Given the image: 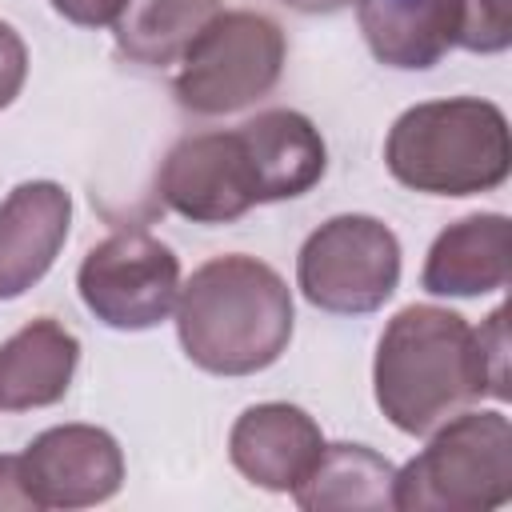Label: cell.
I'll return each instance as SVG.
<instances>
[{
  "label": "cell",
  "mask_w": 512,
  "mask_h": 512,
  "mask_svg": "<svg viewBox=\"0 0 512 512\" xmlns=\"http://www.w3.org/2000/svg\"><path fill=\"white\" fill-rule=\"evenodd\" d=\"M372 392L388 424L408 436H428L480 396L508 400L484 364L476 328L440 304H408L384 324Z\"/></svg>",
  "instance_id": "obj_1"
},
{
  "label": "cell",
  "mask_w": 512,
  "mask_h": 512,
  "mask_svg": "<svg viewBox=\"0 0 512 512\" xmlns=\"http://www.w3.org/2000/svg\"><path fill=\"white\" fill-rule=\"evenodd\" d=\"M292 288L244 252L212 256L176 296V336L184 356L212 376H252L272 368L292 340Z\"/></svg>",
  "instance_id": "obj_2"
},
{
  "label": "cell",
  "mask_w": 512,
  "mask_h": 512,
  "mask_svg": "<svg viewBox=\"0 0 512 512\" xmlns=\"http://www.w3.org/2000/svg\"><path fill=\"white\" fill-rule=\"evenodd\" d=\"M396 184L424 196H480L508 180V116L480 96H448L404 108L384 140Z\"/></svg>",
  "instance_id": "obj_3"
},
{
  "label": "cell",
  "mask_w": 512,
  "mask_h": 512,
  "mask_svg": "<svg viewBox=\"0 0 512 512\" xmlns=\"http://www.w3.org/2000/svg\"><path fill=\"white\" fill-rule=\"evenodd\" d=\"M512 500V424L496 408L456 412L396 468L400 512H488Z\"/></svg>",
  "instance_id": "obj_4"
},
{
  "label": "cell",
  "mask_w": 512,
  "mask_h": 512,
  "mask_svg": "<svg viewBox=\"0 0 512 512\" xmlns=\"http://www.w3.org/2000/svg\"><path fill=\"white\" fill-rule=\"evenodd\" d=\"M284 60L288 40L272 16L248 8L216 12L184 48L172 92L196 116H228L268 96L280 84Z\"/></svg>",
  "instance_id": "obj_5"
},
{
  "label": "cell",
  "mask_w": 512,
  "mask_h": 512,
  "mask_svg": "<svg viewBox=\"0 0 512 512\" xmlns=\"http://www.w3.org/2000/svg\"><path fill=\"white\" fill-rule=\"evenodd\" d=\"M400 284L396 232L364 212L324 220L296 256V288L332 316H368L392 300Z\"/></svg>",
  "instance_id": "obj_6"
},
{
  "label": "cell",
  "mask_w": 512,
  "mask_h": 512,
  "mask_svg": "<svg viewBox=\"0 0 512 512\" xmlns=\"http://www.w3.org/2000/svg\"><path fill=\"white\" fill-rule=\"evenodd\" d=\"M76 288L100 324L116 332H144L176 312L180 260L152 232L124 228L88 248L76 272Z\"/></svg>",
  "instance_id": "obj_7"
},
{
  "label": "cell",
  "mask_w": 512,
  "mask_h": 512,
  "mask_svg": "<svg viewBox=\"0 0 512 512\" xmlns=\"http://www.w3.org/2000/svg\"><path fill=\"white\" fill-rule=\"evenodd\" d=\"M156 192L192 224H232L260 204L256 168L236 128L176 140L156 172Z\"/></svg>",
  "instance_id": "obj_8"
},
{
  "label": "cell",
  "mask_w": 512,
  "mask_h": 512,
  "mask_svg": "<svg viewBox=\"0 0 512 512\" xmlns=\"http://www.w3.org/2000/svg\"><path fill=\"white\" fill-rule=\"evenodd\" d=\"M20 468L36 508H92L124 484V452L116 436L96 424L44 428L20 452Z\"/></svg>",
  "instance_id": "obj_9"
},
{
  "label": "cell",
  "mask_w": 512,
  "mask_h": 512,
  "mask_svg": "<svg viewBox=\"0 0 512 512\" xmlns=\"http://www.w3.org/2000/svg\"><path fill=\"white\" fill-rule=\"evenodd\" d=\"M72 224V196L56 180L16 184L0 200V300L24 296L56 264Z\"/></svg>",
  "instance_id": "obj_10"
},
{
  "label": "cell",
  "mask_w": 512,
  "mask_h": 512,
  "mask_svg": "<svg viewBox=\"0 0 512 512\" xmlns=\"http://www.w3.org/2000/svg\"><path fill=\"white\" fill-rule=\"evenodd\" d=\"M324 448L320 424L284 400L252 404L228 432V456L244 480L268 492H292Z\"/></svg>",
  "instance_id": "obj_11"
},
{
  "label": "cell",
  "mask_w": 512,
  "mask_h": 512,
  "mask_svg": "<svg viewBox=\"0 0 512 512\" xmlns=\"http://www.w3.org/2000/svg\"><path fill=\"white\" fill-rule=\"evenodd\" d=\"M508 276H512L508 216L472 212L448 224L432 240L420 272V288L432 296H484V292H500Z\"/></svg>",
  "instance_id": "obj_12"
},
{
  "label": "cell",
  "mask_w": 512,
  "mask_h": 512,
  "mask_svg": "<svg viewBox=\"0 0 512 512\" xmlns=\"http://www.w3.org/2000/svg\"><path fill=\"white\" fill-rule=\"evenodd\" d=\"M236 132L252 156L260 204L292 200L320 184V176L328 168V148H324L320 128L304 112L268 108V112H256L252 120H244Z\"/></svg>",
  "instance_id": "obj_13"
},
{
  "label": "cell",
  "mask_w": 512,
  "mask_h": 512,
  "mask_svg": "<svg viewBox=\"0 0 512 512\" xmlns=\"http://www.w3.org/2000/svg\"><path fill=\"white\" fill-rule=\"evenodd\" d=\"M372 56L400 72H424L456 48V0H356Z\"/></svg>",
  "instance_id": "obj_14"
},
{
  "label": "cell",
  "mask_w": 512,
  "mask_h": 512,
  "mask_svg": "<svg viewBox=\"0 0 512 512\" xmlns=\"http://www.w3.org/2000/svg\"><path fill=\"white\" fill-rule=\"evenodd\" d=\"M80 364V340L52 316H36L0 344V408L28 412L64 400Z\"/></svg>",
  "instance_id": "obj_15"
},
{
  "label": "cell",
  "mask_w": 512,
  "mask_h": 512,
  "mask_svg": "<svg viewBox=\"0 0 512 512\" xmlns=\"http://www.w3.org/2000/svg\"><path fill=\"white\" fill-rule=\"evenodd\" d=\"M396 468L368 444H324L308 476L292 488V500L304 512L328 508H364L384 512L392 508Z\"/></svg>",
  "instance_id": "obj_16"
},
{
  "label": "cell",
  "mask_w": 512,
  "mask_h": 512,
  "mask_svg": "<svg viewBox=\"0 0 512 512\" xmlns=\"http://www.w3.org/2000/svg\"><path fill=\"white\" fill-rule=\"evenodd\" d=\"M216 12L220 0H128L112 20V36L128 60L164 68L184 56Z\"/></svg>",
  "instance_id": "obj_17"
},
{
  "label": "cell",
  "mask_w": 512,
  "mask_h": 512,
  "mask_svg": "<svg viewBox=\"0 0 512 512\" xmlns=\"http://www.w3.org/2000/svg\"><path fill=\"white\" fill-rule=\"evenodd\" d=\"M460 28L456 48L496 56L512 44V0H456Z\"/></svg>",
  "instance_id": "obj_18"
},
{
  "label": "cell",
  "mask_w": 512,
  "mask_h": 512,
  "mask_svg": "<svg viewBox=\"0 0 512 512\" xmlns=\"http://www.w3.org/2000/svg\"><path fill=\"white\" fill-rule=\"evenodd\" d=\"M28 80V48L12 24L0 20V108H8Z\"/></svg>",
  "instance_id": "obj_19"
},
{
  "label": "cell",
  "mask_w": 512,
  "mask_h": 512,
  "mask_svg": "<svg viewBox=\"0 0 512 512\" xmlns=\"http://www.w3.org/2000/svg\"><path fill=\"white\" fill-rule=\"evenodd\" d=\"M128 0H52V8L80 28H112V20L120 16Z\"/></svg>",
  "instance_id": "obj_20"
},
{
  "label": "cell",
  "mask_w": 512,
  "mask_h": 512,
  "mask_svg": "<svg viewBox=\"0 0 512 512\" xmlns=\"http://www.w3.org/2000/svg\"><path fill=\"white\" fill-rule=\"evenodd\" d=\"M0 508L36 512V504H32V496H28V484H24L20 456H0Z\"/></svg>",
  "instance_id": "obj_21"
},
{
  "label": "cell",
  "mask_w": 512,
  "mask_h": 512,
  "mask_svg": "<svg viewBox=\"0 0 512 512\" xmlns=\"http://www.w3.org/2000/svg\"><path fill=\"white\" fill-rule=\"evenodd\" d=\"M280 4H288V8H296V12H308V16H328V12L348 8L352 0H280Z\"/></svg>",
  "instance_id": "obj_22"
}]
</instances>
